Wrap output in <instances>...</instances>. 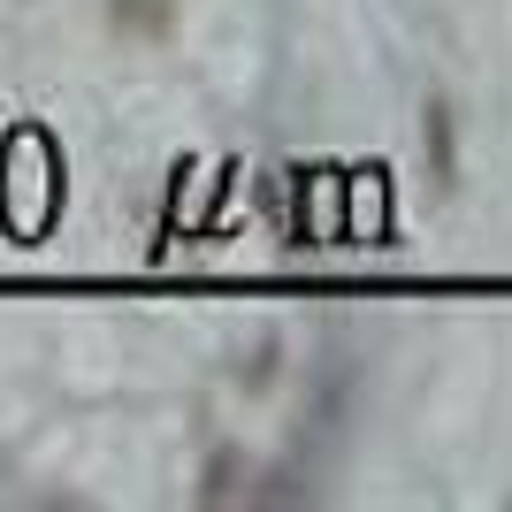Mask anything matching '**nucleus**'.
I'll return each instance as SVG.
<instances>
[]
</instances>
